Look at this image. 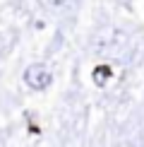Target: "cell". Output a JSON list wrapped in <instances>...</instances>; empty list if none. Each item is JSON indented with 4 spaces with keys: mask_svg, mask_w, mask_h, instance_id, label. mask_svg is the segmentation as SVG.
I'll use <instances>...</instances> for the list:
<instances>
[{
    "mask_svg": "<svg viewBox=\"0 0 144 147\" xmlns=\"http://www.w3.org/2000/svg\"><path fill=\"white\" fill-rule=\"evenodd\" d=\"M24 82H27V87H31L34 92H41V89H48L51 87V82H53V75H51V70L46 68V65H41V63H34V65H29L27 70H24Z\"/></svg>",
    "mask_w": 144,
    "mask_h": 147,
    "instance_id": "cell-1",
    "label": "cell"
},
{
    "mask_svg": "<svg viewBox=\"0 0 144 147\" xmlns=\"http://www.w3.org/2000/svg\"><path fill=\"white\" fill-rule=\"evenodd\" d=\"M43 3L48 7H53V10H65V7H70V5H75L77 0H43Z\"/></svg>",
    "mask_w": 144,
    "mask_h": 147,
    "instance_id": "cell-2",
    "label": "cell"
}]
</instances>
